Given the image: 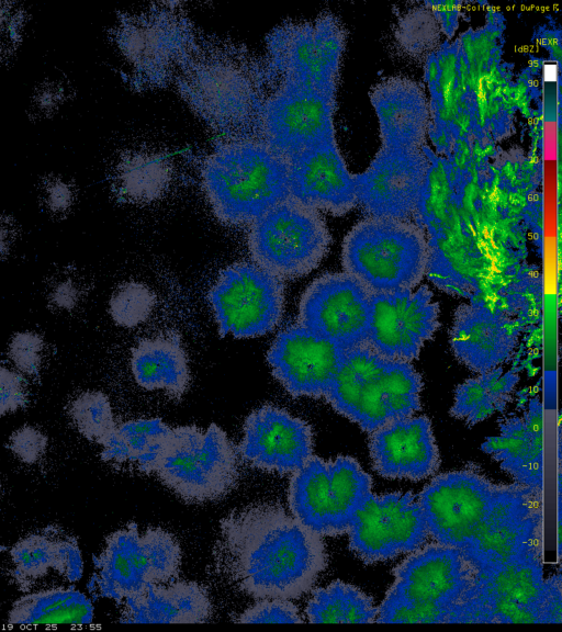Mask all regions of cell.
Returning <instances> with one entry per match:
<instances>
[{
  "label": "cell",
  "mask_w": 562,
  "mask_h": 632,
  "mask_svg": "<svg viewBox=\"0 0 562 632\" xmlns=\"http://www.w3.org/2000/svg\"><path fill=\"white\" fill-rule=\"evenodd\" d=\"M137 90H170L214 135L260 142L288 159L336 139V94L284 79L248 45L205 31L180 3L120 13L111 33Z\"/></svg>",
  "instance_id": "1"
},
{
  "label": "cell",
  "mask_w": 562,
  "mask_h": 632,
  "mask_svg": "<svg viewBox=\"0 0 562 632\" xmlns=\"http://www.w3.org/2000/svg\"><path fill=\"white\" fill-rule=\"evenodd\" d=\"M215 573L255 599H296L326 568L322 535L281 505L254 503L224 516L212 550Z\"/></svg>",
  "instance_id": "2"
},
{
  "label": "cell",
  "mask_w": 562,
  "mask_h": 632,
  "mask_svg": "<svg viewBox=\"0 0 562 632\" xmlns=\"http://www.w3.org/2000/svg\"><path fill=\"white\" fill-rule=\"evenodd\" d=\"M200 180L214 215L227 226H249L290 196L289 159L255 140H214Z\"/></svg>",
  "instance_id": "3"
},
{
  "label": "cell",
  "mask_w": 562,
  "mask_h": 632,
  "mask_svg": "<svg viewBox=\"0 0 562 632\" xmlns=\"http://www.w3.org/2000/svg\"><path fill=\"white\" fill-rule=\"evenodd\" d=\"M423 381L411 362L387 358L368 343L344 352L325 398L370 433L420 410Z\"/></svg>",
  "instance_id": "4"
},
{
  "label": "cell",
  "mask_w": 562,
  "mask_h": 632,
  "mask_svg": "<svg viewBox=\"0 0 562 632\" xmlns=\"http://www.w3.org/2000/svg\"><path fill=\"white\" fill-rule=\"evenodd\" d=\"M560 573L543 577L541 552L474 571L448 623H562Z\"/></svg>",
  "instance_id": "5"
},
{
  "label": "cell",
  "mask_w": 562,
  "mask_h": 632,
  "mask_svg": "<svg viewBox=\"0 0 562 632\" xmlns=\"http://www.w3.org/2000/svg\"><path fill=\"white\" fill-rule=\"evenodd\" d=\"M473 576L461 550L437 542L424 545L394 569L375 622L448 623Z\"/></svg>",
  "instance_id": "6"
},
{
  "label": "cell",
  "mask_w": 562,
  "mask_h": 632,
  "mask_svg": "<svg viewBox=\"0 0 562 632\" xmlns=\"http://www.w3.org/2000/svg\"><path fill=\"white\" fill-rule=\"evenodd\" d=\"M429 245L411 219L368 216L346 235L344 271L371 293L411 290L427 271Z\"/></svg>",
  "instance_id": "7"
},
{
  "label": "cell",
  "mask_w": 562,
  "mask_h": 632,
  "mask_svg": "<svg viewBox=\"0 0 562 632\" xmlns=\"http://www.w3.org/2000/svg\"><path fill=\"white\" fill-rule=\"evenodd\" d=\"M160 482L189 504L221 500L239 479L238 452L215 424L170 428L154 466Z\"/></svg>",
  "instance_id": "8"
},
{
  "label": "cell",
  "mask_w": 562,
  "mask_h": 632,
  "mask_svg": "<svg viewBox=\"0 0 562 632\" xmlns=\"http://www.w3.org/2000/svg\"><path fill=\"white\" fill-rule=\"evenodd\" d=\"M181 546L177 538L160 527L139 531L135 522L112 532L93 556L91 592L121 605L147 587L178 578Z\"/></svg>",
  "instance_id": "9"
},
{
  "label": "cell",
  "mask_w": 562,
  "mask_h": 632,
  "mask_svg": "<svg viewBox=\"0 0 562 632\" xmlns=\"http://www.w3.org/2000/svg\"><path fill=\"white\" fill-rule=\"evenodd\" d=\"M369 492L371 477L353 458L312 455L292 474L288 500L291 514L303 524L322 537H335L348 532Z\"/></svg>",
  "instance_id": "10"
},
{
  "label": "cell",
  "mask_w": 562,
  "mask_h": 632,
  "mask_svg": "<svg viewBox=\"0 0 562 632\" xmlns=\"http://www.w3.org/2000/svg\"><path fill=\"white\" fill-rule=\"evenodd\" d=\"M248 227L252 261L283 280L313 271L331 242L321 213L291 196L270 207Z\"/></svg>",
  "instance_id": "11"
},
{
  "label": "cell",
  "mask_w": 562,
  "mask_h": 632,
  "mask_svg": "<svg viewBox=\"0 0 562 632\" xmlns=\"http://www.w3.org/2000/svg\"><path fill=\"white\" fill-rule=\"evenodd\" d=\"M347 33L333 14L284 21L265 38L263 54L288 81L336 94Z\"/></svg>",
  "instance_id": "12"
},
{
  "label": "cell",
  "mask_w": 562,
  "mask_h": 632,
  "mask_svg": "<svg viewBox=\"0 0 562 632\" xmlns=\"http://www.w3.org/2000/svg\"><path fill=\"white\" fill-rule=\"evenodd\" d=\"M515 486L494 484L474 471L437 475L417 497L429 537L462 551Z\"/></svg>",
  "instance_id": "13"
},
{
  "label": "cell",
  "mask_w": 562,
  "mask_h": 632,
  "mask_svg": "<svg viewBox=\"0 0 562 632\" xmlns=\"http://www.w3.org/2000/svg\"><path fill=\"white\" fill-rule=\"evenodd\" d=\"M207 300L221 336H262L282 318L284 280L254 261L236 262L220 272Z\"/></svg>",
  "instance_id": "14"
},
{
  "label": "cell",
  "mask_w": 562,
  "mask_h": 632,
  "mask_svg": "<svg viewBox=\"0 0 562 632\" xmlns=\"http://www.w3.org/2000/svg\"><path fill=\"white\" fill-rule=\"evenodd\" d=\"M347 533L351 551L367 564L413 553L429 538L422 506L411 492L384 495L369 492Z\"/></svg>",
  "instance_id": "15"
},
{
  "label": "cell",
  "mask_w": 562,
  "mask_h": 632,
  "mask_svg": "<svg viewBox=\"0 0 562 632\" xmlns=\"http://www.w3.org/2000/svg\"><path fill=\"white\" fill-rule=\"evenodd\" d=\"M429 162L420 148L382 146L355 176L357 202L368 216L411 219L420 208Z\"/></svg>",
  "instance_id": "16"
},
{
  "label": "cell",
  "mask_w": 562,
  "mask_h": 632,
  "mask_svg": "<svg viewBox=\"0 0 562 632\" xmlns=\"http://www.w3.org/2000/svg\"><path fill=\"white\" fill-rule=\"evenodd\" d=\"M371 292L347 272L325 273L302 295L301 325L344 350L367 343Z\"/></svg>",
  "instance_id": "17"
},
{
  "label": "cell",
  "mask_w": 562,
  "mask_h": 632,
  "mask_svg": "<svg viewBox=\"0 0 562 632\" xmlns=\"http://www.w3.org/2000/svg\"><path fill=\"white\" fill-rule=\"evenodd\" d=\"M439 327V306L431 291L371 293L367 343L379 353L412 362Z\"/></svg>",
  "instance_id": "18"
},
{
  "label": "cell",
  "mask_w": 562,
  "mask_h": 632,
  "mask_svg": "<svg viewBox=\"0 0 562 632\" xmlns=\"http://www.w3.org/2000/svg\"><path fill=\"white\" fill-rule=\"evenodd\" d=\"M312 427L286 410L263 405L248 415L238 454L249 466L293 474L313 455Z\"/></svg>",
  "instance_id": "19"
},
{
  "label": "cell",
  "mask_w": 562,
  "mask_h": 632,
  "mask_svg": "<svg viewBox=\"0 0 562 632\" xmlns=\"http://www.w3.org/2000/svg\"><path fill=\"white\" fill-rule=\"evenodd\" d=\"M346 350L301 325L282 329L267 360L273 376L293 397H324Z\"/></svg>",
  "instance_id": "20"
},
{
  "label": "cell",
  "mask_w": 562,
  "mask_h": 632,
  "mask_svg": "<svg viewBox=\"0 0 562 632\" xmlns=\"http://www.w3.org/2000/svg\"><path fill=\"white\" fill-rule=\"evenodd\" d=\"M289 193L303 204L335 216L358 205L355 174L336 139L306 147L289 158Z\"/></svg>",
  "instance_id": "21"
},
{
  "label": "cell",
  "mask_w": 562,
  "mask_h": 632,
  "mask_svg": "<svg viewBox=\"0 0 562 632\" xmlns=\"http://www.w3.org/2000/svg\"><path fill=\"white\" fill-rule=\"evenodd\" d=\"M369 435L373 469L381 476L420 481L437 472L440 456L426 416L394 420Z\"/></svg>",
  "instance_id": "22"
},
{
  "label": "cell",
  "mask_w": 562,
  "mask_h": 632,
  "mask_svg": "<svg viewBox=\"0 0 562 632\" xmlns=\"http://www.w3.org/2000/svg\"><path fill=\"white\" fill-rule=\"evenodd\" d=\"M449 340L459 362L473 372L484 373L512 358L518 330L507 316L482 303H470L457 308Z\"/></svg>",
  "instance_id": "23"
},
{
  "label": "cell",
  "mask_w": 562,
  "mask_h": 632,
  "mask_svg": "<svg viewBox=\"0 0 562 632\" xmlns=\"http://www.w3.org/2000/svg\"><path fill=\"white\" fill-rule=\"evenodd\" d=\"M10 575L23 592L45 577L50 569L69 583L83 575V558L76 535L49 524L18 540L10 549Z\"/></svg>",
  "instance_id": "24"
},
{
  "label": "cell",
  "mask_w": 562,
  "mask_h": 632,
  "mask_svg": "<svg viewBox=\"0 0 562 632\" xmlns=\"http://www.w3.org/2000/svg\"><path fill=\"white\" fill-rule=\"evenodd\" d=\"M501 433L482 443L514 483L539 492L543 489V420L542 404L529 402L524 417H512L499 426Z\"/></svg>",
  "instance_id": "25"
},
{
  "label": "cell",
  "mask_w": 562,
  "mask_h": 632,
  "mask_svg": "<svg viewBox=\"0 0 562 632\" xmlns=\"http://www.w3.org/2000/svg\"><path fill=\"white\" fill-rule=\"evenodd\" d=\"M382 146L420 148L428 126V104L420 86L405 77H390L371 91Z\"/></svg>",
  "instance_id": "26"
},
{
  "label": "cell",
  "mask_w": 562,
  "mask_h": 632,
  "mask_svg": "<svg viewBox=\"0 0 562 632\" xmlns=\"http://www.w3.org/2000/svg\"><path fill=\"white\" fill-rule=\"evenodd\" d=\"M121 606L123 623H202L213 613L207 589L193 580L151 585Z\"/></svg>",
  "instance_id": "27"
},
{
  "label": "cell",
  "mask_w": 562,
  "mask_h": 632,
  "mask_svg": "<svg viewBox=\"0 0 562 632\" xmlns=\"http://www.w3.org/2000/svg\"><path fill=\"white\" fill-rule=\"evenodd\" d=\"M131 369L136 383L145 390H162L172 398H180L188 390V358L177 335L139 341L132 349Z\"/></svg>",
  "instance_id": "28"
},
{
  "label": "cell",
  "mask_w": 562,
  "mask_h": 632,
  "mask_svg": "<svg viewBox=\"0 0 562 632\" xmlns=\"http://www.w3.org/2000/svg\"><path fill=\"white\" fill-rule=\"evenodd\" d=\"M94 609L86 594L75 587L27 591L8 611V623L19 625H85L93 621Z\"/></svg>",
  "instance_id": "29"
},
{
  "label": "cell",
  "mask_w": 562,
  "mask_h": 632,
  "mask_svg": "<svg viewBox=\"0 0 562 632\" xmlns=\"http://www.w3.org/2000/svg\"><path fill=\"white\" fill-rule=\"evenodd\" d=\"M170 428L160 418L119 424L101 445V459L113 466L131 467L143 474H151L161 441Z\"/></svg>",
  "instance_id": "30"
},
{
  "label": "cell",
  "mask_w": 562,
  "mask_h": 632,
  "mask_svg": "<svg viewBox=\"0 0 562 632\" xmlns=\"http://www.w3.org/2000/svg\"><path fill=\"white\" fill-rule=\"evenodd\" d=\"M518 381L516 371L504 372L501 366L479 373L456 388L450 415L474 426L505 409Z\"/></svg>",
  "instance_id": "31"
},
{
  "label": "cell",
  "mask_w": 562,
  "mask_h": 632,
  "mask_svg": "<svg viewBox=\"0 0 562 632\" xmlns=\"http://www.w3.org/2000/svg\"><path fill=\"white\" fill-rule=\"evenodd\" d=\"M378 611L370 596L341 580L315 589L305 609L311 623H372Z\"/></svg>",
  "instance_id": "32"
},
{
  "label": "cell",
  "mask_w": 562,
  "mask_h": 632,
  "mask_svg": "<svg viewBox=\"0 0 562 632\" xmlns=\"http://www.w3.org/2000/svg\"><path fill=\"white\" fill-rule=\"evenodd\" d=\"M67 414L77 431L102 445L116 428L109 397L100 391H86L68 405Z\"/></svg>",
  "instance_id": "33"
},
{
  "label": "cell",
  "mask_w": 562,
  "mask_h": 632,
  "mask_svg": "<svg viewBox=\"0 0 562 632\" xmlns=\"http://www.w3.org/2000/svg\"><path fill=\"white\" fill-rule=\"evenodd\" d=\"M155 294L139 282H125L112 294L109 312L115 324L134 327L145 321L154 309Z\"/></svg>",
  "instance_id": "34"
},
{
  "label": "cell",
  "mask_w": 562,
  "mask_h": 632,
  "mask_svg": "<svg viewBox=\"0 0 562 632\" xmlns=\"http://www.w3.org/2000/svg\"><path fill=\"white\" fill-rule=\"evenodd\" d=\"M44 350L45 341L41 334L20 331L12 337L8 354L21 374L35 376L41 371Z\"/></svg>",
  "instance_id": "35"
},
{
  "label": "cell",
  "mask_w": 562,
  "mask_h": 632,
  "mask_svg": "<svg viewBox=\"0 0 562 632\" xmlns=\"http://www.w3.org/2000/svg\"><path fill=\"white\" fill-rule=\"evenodd\" d=\"M238 623H302L297 607L289 599H260L234 619Z\"/></svg>",
  "instance_id": "36"
},
{
  "label": "cell",
  "mask_w": 562,
  "mask_h": 632,
  "mask_svg": "<svg viewBox=\"0 0 562 632\" xmlns=\"http://www.w3.org/2000/svg\"><path fill=\"white\" fill-rule=\"evenodd\" d=\"M47 448V436L31 425L18 428L8 439V449L20 462L26 465H33L41 461Z\"/></svg>",
  "instance_id": "37"
},
{
  "label": "cell",
  "mask_w": 562,
  "mask_h": 632,
  "mask_svg": "<svg viewBox=\"0 0 562 632\" xmlns=\"http://www.w3.org/2000/svg\"><path fill=\"white\" fill-rule=\"evenodd\" d=\"M27 385L23 375L0 364V418L26 406Z\"/></svg>",
  "instance_id": "38"
},
{
  "label": "cell",
  "mask_w": 562,
  "mask_h": 632,
  "mask_svg": "<svg viewBox=\"0 0 562 632\" xmlns=\"http://www.w3.org/2000/svg\"><path fill=\"white\" fill-rule=\"evenodd\" d=\"M41 198L47 212L54 216H63L72 208L76 192L70 182L53 176L44 179Z\"/></svg>",
  "instance_id": "39"
},
{
  "label": "cell",
  "mask_w": 562,
  "mask_h": 632,
  "mask_svg": "<svg viewBox=\"0 0 562 632\" xmlns=\"http://www.w3.org/2000/svg\"><path fill=\"white\" fill-rule=\"evenodd\" d=\"M82 293V289L75 276L64 274L52 283L47 300L54 308L70 312L79 305Z\"/></svg>",
  "instance_id": "40"
},
{
  "label": "cell",
  "mask_w": 562,
  "mask_h": 632,
  "mask_svg": "<svg viewBox=\"0 0 562 632\" xmlns=\"http://www.w3.org/2000/svg\"><path fill=\"white\" fill-rule=\"evenodd\" d=\"M23 23L22 11L9 2H0V54L15 48Z\"/></svg>",
  "instance_id": "41"
},
{
  "label": "cell",
  "mask_w": 562,
  "mask_h": 632,
  "mask_svg": "<svg viewBox=\"0 0 562 632\" xmlns=\"http://www.w3.org/2000/svg\"><path fill=\"white\" fill-rule=\"evenodd\" d=\"M63 89L54 83H46L40 88L34 97L37 111L43 114L52 113L63 100Z\"/></svg>",
  "instance_id": "42"
},
{
  "label": "cell",
  "mask_w": 562,
  "mask_h": 632,
  "mask_svg": "<svg viewBox=\"0 0 562 632\" xmlns=\"http://www.w3.org/2000/svg\"><path fill=\"white\" fill-rule=\"evenodd\" d=\"M18 237L15 222L8 216H0V259L9 256Z\"/></svg>",
  "instance_id": "43"
},
{
  "label": "cell",
  "mask_w": 562,
  "mask_h": 632,
  "mask_svg": "<svg viewBox=\"0 0 562 632\" xmlns=\"http://www.w3.org/2000/svg\"><path fill=\"white\" fill-rule=\"evenodd\" d=\"M8 550H9V548L7 545L0 543V554L8 551Z\"/></svg>",
  "instance_id": "44"
},
{
  "label": "cell",
  "mask_w": 562,
  "mask_h": 632,
  "mask_svg": "<svg viewBox=\"0 0 562 632\" xmlns=\"http://www.w3.org/2000/svg\"><path fill=\"white\" fill-rule=\"evenodd\" d=\"M0 487H1V481H0Z\"/></svg>",
  "instance_id": "45"
}]
</instances>
